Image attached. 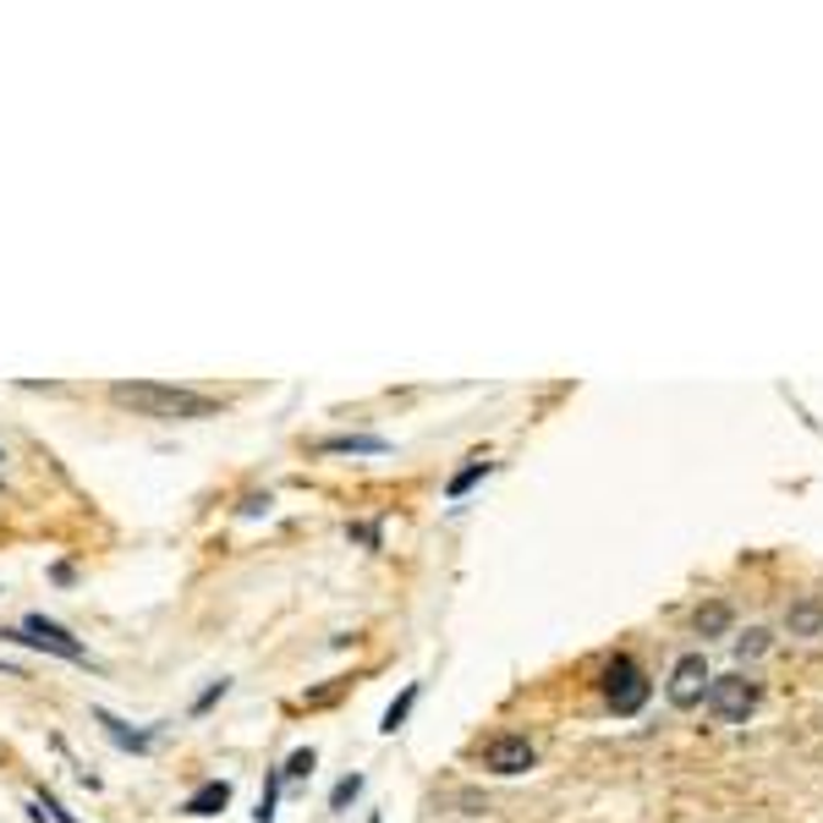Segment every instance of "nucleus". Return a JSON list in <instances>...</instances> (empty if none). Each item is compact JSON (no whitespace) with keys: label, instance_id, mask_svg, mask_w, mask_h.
Instances as JSON below:
<instances>
[{"label":"nucleus","instance_id":"nucleus-4","mask_svg":"<svg viewBox=\"0 0 823 823\" xmlns=\"http://www.w3.org/2000/svg\"><path fill=\"white\" fill-rule=\"evenodd\" d=\"M23 637H28L34 648L56 653V659H72V664H83V659H89V648H83L67 626H56V621H45V615H28V621H23Z\"/></svg>","mask_w":823,"mask_h":823},{"label":"nucleus","instance_id":"nucleus-11","mask_svg":"<svg viewBox=\"0 0 823 823\" xmlns=\"http://www.w3.org/2000/svg\"><path fill=\"white\" fill-rule=\"evenodd\" d=\"M489 473H495V462H484V456H478V462H467V467H462V473L445 484V495H451V500H462V495H467L478 478H489Z\"/></svg>","mask_w":823,"mask_h":823},{"label":"nucleus","instance_id":"nucleus-10","mask_svg":"<svg viewBox=\"0 0 823 823\" xmlns=\"http://www.w3.org/2000/svg\"><path fill=\"white\" fill-rule=\"evenodd\" d=\"M94 719H100V725H105V735H111V741H116V746H127V752H149V735H143V730H127V725H121V719H116V714H105V708H100V714H94Z\"/></svg>","mask_w":823,"mask_h":823},{"label":"nucleus","instance_id":"nucleus-9","mask_svg":"<svg viewBox=\"0 0 823 823\" xmlns=\"http://www.w3.org/2000/svg\"><path fill=\"white\" fill-rule=\"evenodd\" d=\"M790 637H818L823 631V604L818 599H801V604H790Z\"/></svg>","mask_w":823,"mask_h":823},{"label":"nucleus","instance_id":"nucleus-8","mask_svg":"<svg viewBox=\"0 0 823 823\" xmlns=\"http://www.w3.org/2000/svg\"><path fill=\"white\" fill-rule=\"evenodd\" d=\"M379 451H384L379 434H335L318 445V456H379Z\"/></svg>","mask_w":823,"mask_h":823},{"label":"nucleus","instance_id":"nucleus-13","mask_svg":"<svg viewBox=\"0 0 823 823\" xmlns=\"http://www.w3.org/2000/svg\"><path fill=\"white\" fill-rule=\"evenodd\" d=\"M412 703H418V686H406V692H401V697H395V703L384 708V730H390V735H395V730L406 725V714H412Z\"/></svg>","mask_w":823,"mask_h":823},{"label":"nucleus","instance_id":"nucleus-2","mask_svg":"<svg viewBox=\"0 0 823 823\" xmlns=\"http://www.w3.org/2000/svg\"><path fill=\"white\" fill-rule=\"evenodd\" d=\"M757 697H763V686H757L752 675H714V681H708V708H714L725 725H741V719L757 708Z\"/></svg>","mask_w":823,"mask_h":823},{"label":"nucleus","instance_id":"nucleus-12","mask_svg":"<svg viewBox=\"0 0 823 823\" xmlns=\"http://www.w3.org/2000/svg\"><path fill=\"white\" fill-rule=\"evenodd\" d=\"M730 631V604H703L697 610V637H725Z\"/></svg>","mask_w":823,"mask_h":823},{"label":"nucleus","instance_id":"nucleus-5","mask_svg":"<svg viewBox=\"0 0 823 823\" xmlns=\"http://www.w3.org/2000/svg\"><path fill=\"white\" fill-rule=\"evenodd\" d=\"M708 664H703V653H686V659H675V670H670V703L675 708H697L703 703V692H708Z\"/></svg>","mask_w":823,"mask_h":823},{"label":"nucleus","instance_id":"nucleus-7","mask_svg":"<svg viewBox=\"0 0 823 823\" xmlns=\"http://www.w3.org/2000/svg\"><path fill=\"white\" fill-rule=\"evenodd\" d=\"M225 807H231V785H225V779H209V785H198V790L182 801L187 818H215V812H225Z\"/></svg>","mask_w":823,"mask_h":823},{"label":"nucleus","instance_id":"nucleus-6","mask_svg":"<svg viewBox=\"0 0 823 823\" xmlns=\"http://www.w3.org/2000/svg\"><path fill=\"white\" fill-rule=\"evenodd\" d=\"M484 768H495V774H528V768H533V741H528V735H500V741H489Z\"/></svg>","mask_w":823,"mask_h":823},{"label":"nucleus","instance_id":"nucleus-3","mask_svg":"<svg viewBox=\"0 0 823 823\" xmlns=\"http://www.w3.org/2000/svg\"><path fill=\"white\" fill-rule=\"evenodd\" d=\"M604 697L615 714H637L648 703V675L637 670V659H610L604 664Z\"/></svg>","mask_w":823,"mask_h":823},{"label":"nucleus","instance_id":"nucleus-1","mask_svg":"<svg viewBox=\"0 0 823 823\" xmlns=\"http://www.w3.org/2000/svg\"><path fill=\"white\" fill-rule=\"evenodd\" d=\"M111 401L138 412V418H165V424H187V418H220V401L182 390V384H160V379H121L111 384Z\"/></svg>","mask_w":823,"mask_h":823},{"label":"nucleus","instance_id":"nucleus-16","mask_svg":"<svg viewBox=\"0 0 823 823\" xmlns=\"http://www.w3.org/2000/svg\"><path fill=\"white\" fill-rule=\"evenodd\" d=\"M313 763H318V757H313V746H302V752H291V757H286V768H280V774H286V779H302V774H313Z\"/></svg>","mask_w":823,"mask_h":823},{"label":"nucleus","instance_id":"nucleus-15","mask_svg":"<svg viewBox=\"0 0 823 823\" xmlns=\"http://www.w3.org/2000/svg\"><path fill=\"white\" fill-rule=\"evenodd\" d=\"M735 653H741V659H757V653H768V631H757V626H752L746 637H735Z\"/></svg>","mask_w":823,"mask_h":823},{"label":"nucleus","instance_id":"nucleus-19","mask_svg":"<svg viewBox=\"0 0 823 823\" xmlns=\"http://www.w3.org/2000/svg\"><path fill=\"white\" fill-rule=\"evenodd\" d=\"M0 462H7V456H0Z\"/></svg>","mask_w":823,"mask_h":823},{"label":"nucleus","instance_id":"nucleus-18","mask_svg":"<svg viewBox=\"0 0 823 823\" xmlns=\"http://www.w3.org/2000/svg\"><path fill=\"white\" fill-rule=\"evenodd\" d=\"M225 686H231V681H215V686H209V692L198 697V708H209V703H220V697H225Z\"/></svg>","mask_w":823,"mask_h":823},{"label":"nucleus","instance_id":"nucleus-14","mask_svg":"<svg viewBox=\"0 0 823 823\" xmlns=\"http://www.w3.org/2000/svg\"><path fill=\"white\" fill-rule=\"evenodd\" d=\"M357 796H362V774H346V779H340V785H335V790H329V807H335V812H340V807H351V801H357Z\"/></svg>","mask_w":823,"mask_h":823},{"label":"nucleus","instance_id":"nucleus-17","mask_svg":"<svg viewBox=\"0 0 823 823\" xmlns=\"http://www.w3.org/2000/svg\"><path fill=\"white\" fill-rule=\"evenodd\" d=\"M264 511H269V495H253V500L242 506V517H264Z\"/></svg>","mask_w":823,"mask_h":823}]
</instances>
